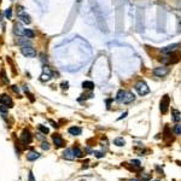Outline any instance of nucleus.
Wrapping results in <instances>:
<instances>
[{
	"label": "nucleus",
	"mask_w": 181,
	"mask_h": 181,
	"mask_svg": "<svg viewBox=\"0 0 181 181\" xmlns=\"http://www.w3.org/2000/svg\"><path fill=\"white\" fill-rule=\"evenodd\" d=\"M134 88H135V91H137L140 95H146L148 92H150V88H148V86L146 85V82H144V81H138V82L135 83Z\"/></svg>",
	"instance_id": "f257e3e1"
},
{
	"label": "nucleus",
	"mask_w": 181,
	"mask_h": 181,
	"mask_svg": "<svg viewBox=\"0 0 181 181\" xmlns=\"http://www.w3.org/2000/svg\"><path fill=\"white\" fill-rule=\"evenodd\" d=\"M161 60L164 64H175V63H178L180 60V54L174 52V53H170L168 57H166V58H163V59H161Z\"/></svg>",
	"instance_id": "f03ea898"
},
{
	"label": "nucleus",
	"mask_w": 181,
	"mask_h": 181,
	"mask_svg": "<svg viewBox=\"0 0 181 181\" xmlns=\"http://www.w3.org/2000/svg\"><path fill=\"white\" fill-rule=\"evenodd\" d=\"M21 52L24 57H35L36 56V51L34 50L30 45H25L21 47Z\"/></svg>",
	"instance_id": "7ed1b4c3"
},
{
	"label": "nucleus",
	"mask_w": 181,
	"mask_h": 181,
	"mask_svg": "<svg viewBox=\"0 0 181 181\" xmlns=\"http://www.w3.org/2000/svg\"><path fill=\"white\" fill-rule=\"evenodd\" d=\"M17 16H18V18L21 19L23 23H25V24H29L30 22H32V19H30V16L29 15H27V12L25 11H23V7H18V12H17Z\"/></svg>",
	"instance_id": "20e7f679"
},
{
	"label": "nucleus",
	"mask_w": 181,
	"mask_h": 181,
	"mask_svg": "<svg viewBox=\"0 0 181 181\" xmlns=\"http://www.w3.org/2000/svg\"><path fill=\"white\" fill-rule=\"evenodd\" d=\"M152 74L157 77H164L166 75L169 74V68H167V66H159V68L153 69Z\"/></svg>",
	"instance_id": "39448f33"
},
{
	"label": "nucleus",
	"mask_w": 181,
	"mask_h": 181,
	"mask_svg": "<svg viewBox=\"0 0 181 181\" xmlns=\"http://www.w3.org/2000/svg\"><path fill=\"white\" fill-rule=\"evenodd\" d=\"M169 95H164L162 100H161V112L162 113H167L168 112V109H169Z\"/></svg>",
	"instance_id": "423d86ee"
},
{
	"label": "nucleus",
	"mask_w": 181,
	"mask_h": 181,
	"mask_svg": "<svg viewBox=\"0 0 181 181\" xmlns=\"http://www.w3.org/2000/svg\"><path fill=\"white\" fill-rule=\"evenodd\" d=\"M180 47V44H173V45H169L167 47H163L161 50V52L163 54H170V53H174L178 51V48Z\"/></svg>",
	"instance_id": "0eeeda50"
},
{
	"label": "nucleus",
	"mask_w": 181,
	"mask_h": 181,
	"mask_svg": "<svg viewBox=\"0 0 181 181\" xmlns=\"http://www.w3.org/2000/svg\"><path fill=\"white\" fill-rule=\"evenodd\" d=\"M0 103H1V105H5V106L7 107H12L13 106V101H12L11 97H9V95H0Z\"/></svg>",
	"instance_id": "6e6552de"
},
{
	"label": "nucleus",
	"mask_w": 181,
	"mask_h": 181,
	"mask_svg": "<svg viewBox=\"0 0 181 181\" xmlns=\"http://www.w3.org/2000/svg\"><path fill=\"white\" fill-rule=\"evenodd\" d=\"M21 141L24 144V145H27V144H30V143H32V135H30V132H29V131L24 129V131L22 132Z\"/></svg>",
	"instance_id": "1a4fd4ad"
},
{
	"label": "nucleus",
	"mask_w": 181,
	"mask_h": 181,
	"mask_svg": "<svg viewBox=\"0 0 181 181\" xmlns=\"http://www.w3.org/2000/svg\"><path fill=\"white\" fill-rule=\"evenodd\" d=\"M134 99H135V95H134L133 93H132V92H126L125 93V98H123L122 103H125V104H129V103L134 101Z\"/></svg>",
	"instance_id": "9d476101"
},
{
	"label": "nucleus",
	"mask_w": 181,
	"mask_h": 181,
	"mask_svg": "<svg viewBox=\"0 0 181 181\" xmlns=\"http://www.w3.org/2000/svg\"><path fill=\"white\" fill-rule=\"evenodd\" d=\"M52 139H53V143L57 147H60V146L64 145V140H63V138L60 137L59 134H54L53 137H52Z\"/></svg>",
	"instance_id": "9b49d317"
},
{
	"label": "nucleus",
	"mask_w": 181,
	"mask_h": 181,
	"mask_svg": "<svg viewBox=\"0 0 181 181\" xmlns=\"http://www.w3.org/2000/svg\"><path fill=\"white\" fill-rule=\"evenodd\" d=\"M50 79H51L50 69H48V66H44V73H42V75L40 76V80L41 81H48Z\"/></svg>",
	"instance_id": "f8f14e48"
},
{
	"label": "nucleus",
	"mask_w": 181,
	"mask_h": 181,
	"mask_svg": "<svg viewBox=\"0 0 181 181\" xmlns=\"http://www.w3.org/2000/svg\"><path fill=\"white\" fill-rule=\"evenodd\" d=\"M16 34H17L18 36H23L24 34H25V29H24L23 27H22L21 24H15V30H13Z\"/></svg>",
	"instance_id": "ddd939ff"
},
{
	"label": "nucleus",
	"mask_w": 181,
	"mask_h": 181,
	"mask_svg": "<svg viewBox=\"0 0 181 181\" xmlns=\"http://www.w3.org/2000/svg\"><path fill=\"white\" fill-rule=\"evenodd\" d=\"M69 133L71 134V135H80L81 133H82V129H81V127H70L69 128Z\"/></svg>",
	"instance_id": "4468645a"
},
{
	"label": "nucleus",
	"mask_w": 181,
	"mask_h": 181,
	"mask_svg": "<svg viewBox=\"0 0 181 181\" xmlns=\"http://www.w3.org/2000/svg\"><path fill=\"white\" fill-rule=\"evenodd\" d=\"M63 154H64V158H65V159H74L75 158L74 152H73V150H70V148H66Z\"/></svg>",
	"instance_id": "2eb2a0df"
},
{
	"label": "nucleus",
	"mask_w": 181,
	"mask_h": 181,
	"mask_svg": "<svg viewBox=\"0 0 181 181\" xmlns=\"http://www.w3.org/2000/svg\"><path fill=\"white\" fill-rule=\"evenodd\" d=\"M82 87L85 89H89V91H92L94 88V83L92 81H83L82 82Z\"/></svg>",
	"instance_id": "dca6fc26"
},
{
	"label": "nucleus",
	"mask_w": 181,
	"mask_h": 181,
	"mask_svg": "<svg viewBox=\"0 0 181 181\" xmlns=\"http://www.w3.org/2000/svg\"><path fill=\"white\" fill-rule=\"evenodd\" d=\"M172 116H173V121L174 122H179L181 120V115H180V112H179L178 110H173L172 111Z\"/></svg>",
	"instance_id": "f3484780"
},
{
	"label": "nucleus",
	"mask_w": 181,
	"mask_h": 181,
	"mask_svg": "<svg viewBox=\"0 0 181 181\" xmlns=\"http://www.w3.org/2000/svg\"><path fill=\"white\" fill-rule=\"evenodd\" d=\"M125 93H126V91H123V89H120L118 92H117V94H116L115 100L121 103V101L123 100V98H125Z\"/></svg>",
	"instance_id": "a211bd4d"
},
{
	"label": "nucleus",
	"mask_w": 181,
	"mask_h": 181,
	"mask_svg": "<svg viewBox=\"0 0 181 181\" xmlns=\"http://www.w3.org/2000/svg\"><path fill=\"white\" fill-rule=\"evenodd\" d=\"M40 157V154L38 153V152H34V151H30L29 153L27 154V159L28 161H34V159H36V158H39Z\"/></svg>",
	"instance_id": "6ab92c4d"
},
{
	"label": "nucleus",
	"mask_w": 181,
	"mask_h": 181,
	"mask_svg": "<svg viewBox=\"0 0 181 181\" xmlns=\"http://www.w3.org/2000/svg\"><path fill=\"white\" fill-rule=\"evenodd\" d=\"M113 144H115L116 146H123L126 144V141L123 138H116V139L113 140Z\"/></svg>",
	"instance_id": "aec40b11"
},
{
	"label": "nucleus",
	"mask_w": 181,
	"mask_h": 181,
	"mask_svg": "<svg viewBox=\"0 0 181 181\" xmlns=\"http://www.w3.org/2000/svg\"><path fill=\"white\" fill-rule=\"evenodd\" d=\"M73 152H74V156L75 157H82V151L80 150V147H74L73 148Z\"/></svg>",
	"instance_id": "412c9836"
},
{
	"label": "nucleus",
	"mask_w": 181,
	"mask_h": 181,
	"mask_svg": "<svg viewBox=\"0 0 181 181\" xmlns=\"http://www.w3.org/2000/svg\"><path fill=\"white\" fill-rule=\"evenodd\" d=\"M24 36H27L28 39H33L34 36H35V34H34L33 30H30V29H25V34H24Z\"/></svg>",
	"instance_id": "4be33fe9"
},
{
	"label": "nucleus",
	"mask_w": 181,
	"mask_h": 181,
	"mask_svg": "<svg viewBox=\"0 0 181 181\" xmlns=\"http://www.w3.org/2000/svg\"><path fill=\"white\" fill-rule=\"evenodd\" d=\"M151 178H152L151 174H147V173H144V174H141V176H140L141 181H148Z\"/></svg>",
	"instance_id": "5701e85b"
},
{
	"label": "nucleus",
	"mask_w": 181,
	"mask_h": 181,
	"mask_svg": "<svg viewBox=\"0 0 181 181\" xmlns=\"http://www.w3.org/2000/svg\"><path fill=\"white\" fill-rule=\"evenodd\" d=\"M17 44H19V45H23V46H25V45H30V42L28 41L27 39H18V40H17Z\"/></svg>",
	"instance_id": "b1692460"
},
{
	"label": "nucleus",
	"mask_w": 181,
	"mask_h": 181,
	"mask_svg": "<svg viewBox=\"0 0 181 181\" xmlns=\"http://www.w3.org/2000/svg\"><path fill=\"white\" fill-rule=\"evenodd\" d=\"M174 133L176 135H181V125H175L174 127Z\"/></svg>",
	"instance_id": "393cba45"
},
{
	"label": "nucleus",
	"mask_w": 181,
	"mask_h": 181,
	"mask_svg": "<svg viewBox=\"0 0 181 181\" xmlns=\"http://www.w3.org/2000/svg\"><path fill=\"white\" fill-rule=\"evenodd\" d=\"M131 163H132V166H133L134 168H137V169H140V167H141L140 166V162L138 159H133Z\"/></svg>",
	"instance_id": "a878e982"
},
{
	"label": "nucleus",
	"mask_w": 181,
	"mask_h": 181,
	"mask_svg": "<svg viewBox=\"0 0 181 181\" xmlns=\"http://www.w3.org/2000/svg\"><path fill=\"white\" fill-rule=\"evenodd\" d=\"M39 129H40V131H41L44 134H47L48 133V128L44 127V126H39Z\"/></svg>",
	"instance_id": "bb28decb"
},
{
	"label": "nucleus",
	"mask_w": 181,
	"mask_h": 181,
	"mask_svg": "<svg viewBox=\"0 0 181 181\" xmlns=\"http://www.w3.org/2000/svg\"><path fill=\"white\" fill-rule=\"evenodd\" d=\"M5 16H6L7 18H11V16H12V10H11V9H7V10H6V11H5Z\"/></svg>",
	"instance_id": "cd10ccee"
},
{
	"label": "nucleus",
	"mask_w": 181,
	"mask_h": 181,
	"mask_svg": "<svg viewBox=\"0 0 181 181\" xmlns=\"http://www.w3.org/2000/svg\"><path fill=\"white\" fill-rule=\"evenodd\" d=\"M1 77H3V80H4V82H9V79L6 77V75H5V71H1Z\"/></svg>",
	"instance_id": "c85d7f7f"
},
{
	"label": "nucleus",
	"mask_w": 181,
	"mask_h": 181,
	"mask_svg": "<svg viewBox=\"0 0 181 181\" xmlns=\"http://www.w3.org/2000/svg\"><path fill=\"white\" fill-rule=\"evenodd\" d=\"M0 112H7V106H5V105H0Z\"/></svg>",
	"instance_id": "c756f323"
},
{
	"label": "nucleus",
	"mask_w": 181,
	"mask_h": 181,
	"mask_svg": "<svg viewBox=\"0 0 181 181\" xmlns=\"http://www.w3.org/2000/svg\"><path fill=\"white\" fill-rule=\"evenodd\" d=\"M41 147L44 148V150H48V148H50V145H48V143H42Z\"/></svg>",
	"instance_id": "7c9ffc66"
},
{
	"label": "nucleus",
	"mask_w": 181,
	"mask_h": 181,
	"mask_svg": "<svg viewBox=\"0 0 181 181\" xmlns=\"http://www.w3.org/2000/svg\"><path fill=\"white\" fill-rule=\"evenodd\" d=\"M12 91L15 93H19V88H18L17 86H12Z\"/></svg>",
	"instance_id": "2f4dec72"
},
{
	"label": "nucleus",
	"mask_w": 181,
	"mask_h": 181,
	"mask_svg": "<svg viewBox=\"0 0 181 181\" xmlns=\"http://www.w3.org/2000/svg\"><path fill=\"white\" fill-rule=\"evenodd\" d=\"M95 156H97V157H98V158H100V157H103V156H104V154H103V153H101V152H95Z\"/></svg>",
	"instance_id": "473e14b6"
},
{
	"label": "nucleus",
	"mask_w": 181,
	"mask_h": 181,
	"mask_svg": "<svg viewBox=\"0 0 181 181\" xmlns=\"http://www.w3.org/2000/svg\"><path fill=\"white\" fill-rule=\"evenodd\" d=\"M128 115V112H125V113H122V115L121 116H120V117H118V120H122V118H125V117H126V116H127Z\"/></svg>",
	"instance_id": "72a5a7b5"
},
{
	"label": "nucleus",
	"mask_w": 181,
	"mask_h": 181,
	"mask_svg": "<svg viewBox=\"0 0 181 181\" xmlns=\"http://www.w3.org/2000/svg\"><path fill=\"white\" fill-rule=\"evenodd\" d=\"M62 87L66 89V88H68V82H63V83H62Z\"/></svg>",
	"instance_id": "f704fd0d"
},
{
	"label": "nucleus",
	"mask_w": 181,
	"mask_h": 181,
	"mask_svg": "<svg viewBox=\"0 0 181 181\" xmlns=\"http://www.w3.org/2000/svg\"><path fill=\"white\" fill-rule=\"evenodd\" d=\"M29 181H34V176L32 173H29Z\"/></svg>",
	"instance_id": "c9c22d12"
},
{
	"label": "nucleus",
	"mask_w": 181,
	"mask_h": 181,
	"mask_svg": "<svg viewBox=\"0 0 181 181\" xmlns=\"http://www.w3.org/2000/svg\"><path fill=\"white\" fill-rule=\"evenodd\" d=\"M131 181H138V180H135V179H134V180H131Z\"/></svg>",
	"instance_id": "e433bc0d"
},
{
	"label": "nucleus",
	"mask_w": 181,
	"mask_h": 181,
	"mask_svg": "<svg viewBox=\"0 0 181 181\" xmlns=\"http://www.w3.org/2000/svg\"><path fill=\"white\" fill-rule=\"evenodd\" d=\"M180 25H181V22H180Z\"/></svg>",
	"instance_id": "4c0bfd02"
},
{
	"label": "nucleus",
	"mask_w": 181,
	"mask_h": 181,
	"mask_svg": "<svg viewBox=\"0 0 181 181\" xmlns=\"http://www.w3.org/2000/svg\"><path fill=\"white\" fill-rule=\"evenodd\" d=\"M154 181H158V180H154Z\"/></svg>",
	"instance_id": "58836bf2"
}]
</instances>
